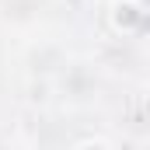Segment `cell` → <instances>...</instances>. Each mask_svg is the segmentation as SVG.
<instances>
[{"label": "cell", "instance_id": "cell-1", "mask_svg": "<svg viewBox=\"0 0 150 150\" xmlns=\"http://www.w3.org/2000/svg\"><path fill=\"white\" fill-rule=\"evenodd\" d=\"M147 25L143 0H108V28L115 35H140Z\"/></svg>", "mask_w": 150, "mask_h": 150}]
</instances>
